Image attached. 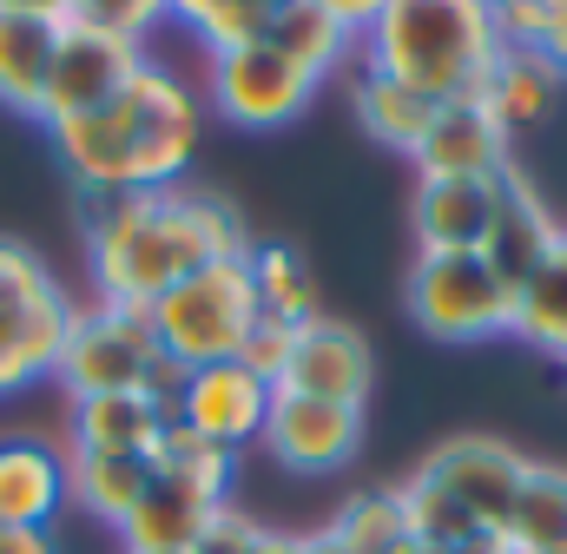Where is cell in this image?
<instances>
[{"mask_svg": "<svg viewBox=\"0 0 567 554\" xmlns=\"http://www.w3.org/2000/svg\"><path fill=\"white\" fill-rule=\"evenodd\" d=\"M178 20L198 33L205 60L271 40V0H192V7H178Z\"/></svg>", "mask_w": 567, "mask_h": 554, "instance_id": "cell-29", "label": "cell"}, {"mask_svg": "<svg viewBox=\"0 0 567 554\" xmlns=\"http://www.w3.org/2000/svg\"><path fill=\"white\" fill-rule=\"evenodd\" d=\"M258 535H265V522H251V515H238L231 502L212 515V529H205V542L192 554H251L258 548Z\"/></svg>", "mask_w": 567, "mask_h": 554, "instance_id": "cell-34", "label": "cell"}, {"mask_svg": "<svg viewBox=\"0 0 567 554\" xmlns=\"http://www.w3.org/2000/svg\"><path fill=\"white\" fill-rule=\"evenodd\" d=\"M66 7V0H60ZM145 66V47L126 40H106L93 27H80L66 13V33H60V53H53V73H47V100H40V126H60V120H80V113H100L133 73Z\"/></svg>", "mask_w": 567, "mask_h": 554, "instance_id": "cell-9", "label": "cell"}, {"mask_svg": "<svg viewBox=\"0 0 567 554\" xmlns=\"http://www.w3.org/2000/svg\"><path fill=\"white\" fill-rule=\"evenodd\" d=\"M462 554H508V548H502V535H482V542H468Z\"/></svg>", "mask_w": 567, "mask_h": 554, "instance_id": "cell-40", "label": "cell"}, {"mask_svg": "<svg viewBox=\"0 0 567 554\" xmlns=\"http://www.w3.org/2000/svg\"><path fill=\"white\" fill-rule=\"evenodd\" d=\"M198 133H205V100L158 60H145L100 113L47 126L60 165L80 185V198H120V192L178 185L192 152H198Z\"/></svg>", "mask_w": 567, "mask_h": 554, "instance_id": "cell-2", "label": "cell"}, {"mask_svg": "<svg viewBox=\"0 0 567 554\" xmlns=\"http://www.w3.org/2000/svg\"><path fill=\"white\" fill-rule=\"evenodd\" d=\"M555 245H561V225H555L548 198L535 192V178H528L522 165H508V172H502V212H495V232H488L482 258L495 265V277H502L508 290H522L528 277L548 265Z\"/></svg>", "mask_w": 567, "mask_h": 554, "instance_id": "cell-17", "label": "cell"}, {"mask_svg": "<svg viewBox=\"0 0 567 554\" xmlns=\"http://www.w3.org/2000/svg\"><path fill=\"white\" fill-rule=\"evenodd\" d=\"M508 145L515 138L502 133V120L482 100H449V106H435L423 145L410 158H416L423 178H502L515 165Z\"/></svg>", "mask_w": 567, "mask_h": 554, "instance_id": "cell-15", "label": "cell"}, {"mask_svg": "<svg viewBox=\"0 0 567 554\" xmlns=\"http://www.w3.org/2000/svg\"><path fill=\"white\" fill-rule=\"evenodd\" d=\"M396 495V509H403V522H410V535L416 542H429V548H442V554H462L468 542H482V529L449 502V489L429 475V469H416L410 482H396L390 489Z\"/></svg>", "mask_w": 567, "mask_h": 554, "instance_id": "cell-28", "label": "cell"}, {"mask_svg": "<svg viewBox=\"0 0 567 554\" xmlns=\"http://www.w3.org/2000/svg\"><path fill=\"white\" fill-rule=\"evenodd\" d=\"M218 509H225V495H212V489H198L185 475L152 469V489L140 495V509L120 522V542H126V554H192L205 542Z\"/></svg>", "mask_w": 567, "mask_h": 554, "instance_id": "cell-18", "label": "cell"}, {"mask_svg": "<svg viewBox=\"0 0 567 554\" xmlns=\"http://www.w3.org/2000/svg\"><path fill=\"white\" fill-rule=\"evenodd\" d=\"M278 390L290 397H317V403H343V410H363L370 397V343L357 324L343 317H310L290 330V357H284Z\"/></svg>", "mask_w": 567, "mask_h": 554, "instance_id": "cell-12", "label": "cell"}, {"mask_svg": "<svg viewBox=\"0 0 567 554\" xmlns=\"http://www.w3.org/2000/svg\"><path fill=\"white\" fill-rule=\"evenodd\" d=\"M423 469L449 489V502H455L482 535H502V529H508L515 495H522V475H528V462H522L508 442H495V435H449Z\"/></svg>", "mask_w": 567, "mask_h": 554, "instance_id": "cell-10", "label": "cell"}, {"mask_svg": "<svg viewBox=\"0 0 567 554\" xmlns=\"http://www.w3.org/2000/svg\"><path fill=\"white\" fill-rule=\"evenodd\" d=\"M310 93H317V80L297 60H284L271 40L205 60V100H212V113L231 120V126H245V133L290 126L310 106Z\"/></svg>", "mask_w": 567, "mask_h": 554, "instance_id": "cell-8", "label": "cell"}, {"mask_svg": "<svg viewBox=\"0 0 567 554\" xmlns=\"http://www.w3.org/2000/svg\"><path fill=\"white\" fill-rule=\"evenodd\" d=\"M265 416H271V383H258L245 363L185 370V383L172 397V422H185L192 435H205L218 449H238V442L265 435Z\"/></svg>", "mask_w": 567, "mask_h": 554, "instance_id": "cell-13", "label": "cell"}, {"mask_svg": "<svg viewBox=\"0 0 567 554\" xmlns=\"http://www.w3.org/2000/svg\"><path fill=\"white\" fill-rule=\"evenodd\" d=\"M152 489V462L145 455H73L66 449V502L86 509L93 522H126Z\"/></svg>", "mask_w": 567, "mask_h": 554, "instance_id": "cell-23", "label": "cell"}, {"mask_svg": "<svg viewBox=\"0 0 567 554\" xmlns=\"http://www.w3.org/2000/svg\"><path fill=\"white\" fill-rule=\"evenodd\" d=\"M258 442L271 449V462L290 469V475H330V469L357 462V449H363V410L271 390V416H265Z\"/></svg>", "mask_w": 567, "mask_h": 554, "instance_id": "cell-11", "label": "cell"}, {"mask_svg": "<svg viewBox=\"0 0 567 554\" xmlns=\"http://www.w3.org/2000/svg\"><path fill=\"white\" fill-rule=\"evenodd\" d=\"M561 86H567V80L542 60V53H535V47H502L475 100L502 120V133L515 138V133H535V126L561 106Z\"/></svg>", "mask_w": 567, "mask_h": 554, "instance_id": "cell-21", "label": "cell"}, {"mask_svg": "<svg viewBox=\"0 0 567 554\" xmlns=\"http://www.w3.org/2000/svg\"><path fill=\"white\" fill-rule=\"evenodd\" d=\"M535 53L555 66L567 80V0H548V13H542V40H535Z\"/></svg>", "mask_w": 567, "mask_h": 554, "instance_id": "cell-36", "label": "cell"}, {"mask_svg": "<svg viewBox=\"0 0 567 554\" xmlns=\"http://www.w3.org/2000/svg\"><path fill=\"white\" fill-rule=\"evenodd\" d=\"M66 13L106 40H126V47H145V33L165 20V7H152V0H66Z\"/></svg>", "mask_w": 567, "mask_h": 554, "instance_id": "cell-32", "label": "cell"}, {"mask_svg": "<svg viewBox=\"0 0 567 554\" xmlns=\"http://www.w3.org/2000/svg\"><path fill=\"white\" fill-rule=\"evenodd\" d=\"M542 13H548V0H502V7H495L502 47H535V40H542Z\"/></svg>", "mask_w": 567, "mask_h": 554, "instance_id": "cell-35", "label": "cell"}, {"mask_svg": "<svg viewBox=\"0 0 567 554\" xmlns=\"http://www.w3.org/2000/svg\"><path fill=\"white\" fill-rule=\"evenodd\" d=\"M561 363H567V357H561Z\"/></svg>", "mask_w": 567, "mask_h": 554, "instance_id": "cell-42", "label": "cell"}, {"mask_svg": "<svg viewBox=\"0 0 567 554\" xmlns=\"http://www.w3.org/2000/svg\"><path fill=\"white\" fill-rule=\"evenodd\" d=\"M86 232V271L100 304L152 310L172 284L205 265L251 258V232L231 198L165 185V192H120V198H80Z\"/></svg>", "mask_w": 567, "mask_h": 554, "instance_id": "cell-1", "label": "cell"}, {"mask_svg": "<svg viewBox=\"0 0 567 554\" xmlns=\"http://www.w3.org/2000/svg\"><path fill=\"white\" fill-rule=\"evenodd\" d=\"M370 13L377 0H271V47L297 60L310 80H323L357 53Z\"/></svg>", "mask_w": 567, "mask_h": 554, "instance_id": "cell-16", "label": "cell"}, {"mask_svg": "<svg viewBox=\"0 0 567 554\" xmlns=\"http://www.w3.org/2000/svg\"><path fill=\"white\" fill-rule=\"evenodd\" d=\"M502 212V178H423L416 252H482Z\"/></svg>", "mask_w": 567, "mask_h": 554, "instance_id": "cell-19", "label": "cell"}, {"mask_svg": "<svg viewBox=\"0 0 567 554\" xmlns=\"http://www.w3.org/2000/svg\"><path fill=\"white\" fill-rule=\"evenodd\" d=\"M66 324L73 297L47 271V258L20 238H0V397H20L27 383L53 377Z\"/></svg>", "mask_w": 567, "mask_h": 554, "instance_id": "cell-6", "label": "cell"}, {"mask_svg": "<svg viewBox=\"0 0 567 554\" xmlns=\"http://www.w3.org/2000/svg\"><path fill=\"white\" fill-rule=\"evenodd\" d=\"M350 100H357V120H363V133L377 138V145H390V152H416L429 133V120H435V100H423L416 86H403V80H390V73H357V86H350Z\"/></svg>", "mask_w": 567, "mask_h": 554, "instance_id": "cell-25", "label": "cell"}, {"mask_svg": "<svg viewBox=\"0 0 567 554\" xmlns=\"http://www.w3.org/2000/svg\"><path fill=\"white\" fill-rule=\"evenodd\" d=\"M66 509V449L0 435V529H53Z\"/></svg>", "mask_w": 567, "mask_h": 554, "instance_id": "cell-20", "label": "cell"}, {"mask_svg": "<svg viewBox=\"0 0 567 554\" xmlns=\"http://www.w3.org/2000/svg\"><path fill=\"white\" fill-rule=\"evenodd\" d=\"M152 337L158 350L178 363V370H205V363H231L245 330L258 324V290H251V265L245 258H225V265H205L185 284H172L152 310Z\"/></svg>", "mask_w": 567, "mask_h": 554, "instance_id": "cell-5", "label": "cell"}, {"mask_svg": "<svg viewBox=\"0 0 567 554\" xmlns=\"http://www.w3.org/2000/svg\"><path fill=\"white\" fill-rule=\"evenodd\" d=\"M290 330H297V324H278V317H265V310H258V324L245 330V343H238V357H231V363H245L258 383H271V390H278L284 357H290Z\"/></svg>", "mask_w": 567, "mask_h": 554, "instance_id": "cell-33", "label": "cell"}, {"mask_svg": "<svg viewBox=\"0 0 567 554\" xmlns=\"http://www.w3.org/2000/svg\"><path fill=\"white\" fill-rule=\"evenodd\" d=\"M410 317L435 343H482L515 330V290L495 277L482 252H416Z\"/></svg>", "mask_w": 567, "mask_h": 554, "instance_id": "cell-7", "label": "cell"}, {"mask_svg": "<svg viewBox=\"0 0 567 554\" xmlns=\"http://www.w3.org/2000/svg\"><path fill=\"white\" fill-rule=\"evenodd\" d=\"M330 535H337L343 554H390L403 535H410V522H403V509H396L390 489H370V495H350V502L337 509Z\"/></svg>", "mask_w": 567, "mask_h": 554, "instance_id": "cell-30", "label": "cell"}, {"mask_svg": "<svg viewBox=\"0 0 567 554\" xmlns=\"http://www.w3.org/2000/svg\"><path fill=\"white\" fill-rule=\"evenodd\" d=\"M60 33H66V7L60 0H0V106L7 113L40 120Z\"/></svg>", "mask_w": 567, "mask_h": 554, "instance_id": "cell-14", "label": "cell"}, {"mask_svg": "<svg viewBox=\"0 0 567 554\" xmlns=\"http://www.w3.org/2000/svg\"><path fill=\"white\" fill-rule=\"evenodd\" d=\"M53 377H60V390L73 403H86V397H133L140 390V397L165 403V410H172V397L185 383V370L158 350L152 317L126 310V304H100V297L86 310H73Z\"/></svg>", "mask_w": 567, "mask_h": 554, "instance_id": "cell-4", "label": "cell"}, {"mask_svg": "<svg viewBox=\"0 0 567 554\" xmlns=\"http://www.w3.org/2000/svg\"><path fill=\"white\" fill-rule=\"evenodd\" d=\"M508 554H567V469L555 462H528L515 515L502 529Z\"/></svg>", "mask_w": 567, "mask_h": 554, "instance_id": "cell-24", "label": "cell"}, {"mask_svg": "<svg viewBox=\"0 0 567 554\" xmlns=\"http://www.w3.org/2000/svg\"><path fill=\"white\" fill-rule=\"evenodd\" d=\"M390 554H442V548H429V542H416V535H403V542H396Z\"/></svg>", "mask_w": 567, "mask_h": 554, "instance_id": "cell-41", "label": "cell"}, {"mask_svg": "<svg viewBox=\"0 0 567 554\" xmlns=\"http://www.w3.org/2000/svg\"><path fill=\"white\" fill-rule=\"evenodd\" d=\"M251 290H258V310L278 317V324H310L317 317V277L310 258H297L290 245H251Z\"/></svg>", "mask_w": 567, "mask_h": 554, "instance_id": "cell-27", "label": "cell"}, {"mask_svg": "<svg viewBox=\"0 0 567 554\" xmlns=\"http://www.w3.org/2000/svg\"><path fill=\"white\" fill-rule=\"evenodd\" d=\"M165 422H172V410L140 390L133 397H86V403H73V455H145L152 462Z\"/></svg>", "mask_w": 567, "mask_h": 554, "instance_id": "cell-22", "label": "cell"}, {"mask_svg": "<svg viewBox=\"0 0 567 554\" xmlns=\"http://www.w3.org/2000/svg\"><path fill=\"white\" fill-rule=\"evenodd\" d=\"M251 554H303V535H278V529H265Z\"/></svg>", "mask_w": 567, "mask_h": 554, "instance_id": "cell-38", "label": "cell"}, {"mask_svg": "<svg viewBox=\"0 0 567 554\" xmlns=\"http://www.w3.org/2000/svg\"><path fill=\"white\" fill-rule=\"evenodd\" d=\"M0 554H60L53 529H0Z\"/></svg>", "mask_w": 567, "mask_h": 554, "instance_id": "cell-37", "label": "cell"}, {"mask_svg": "<svg viewBox=\"0 0 567 554\" xmlns=\"http://www.w3.org/2000/svg\"><path fill=\"white\" fill-rule=\"evenodd\" d=\"M303 554H343V548H337V535H330V529H317V535H303Z\"/></svg>", "mask_w": 567, "mask_h": 554, "instance_id": "cell-39", "label": "cell"}, {"mask_svg": "<svg viewBox=\"0 0 567 554\" xmlns=\"http://www.w3.org/2000/svg\"><path fill=\"white\" fill-rule=\"evenodd\" d=\"M152 469L185 475V482H198V489H212V495H231V449L192 435L185 422H165V435H158V449H152Z\"/></svg>", "mask_w": 567, "mask_h": 554, "instance_id": "cell-31", "label": "cell"}, {"mask_svg": "<svg viewBox=\"0 0 567 554\" xmlns=\"http://www.w3.org/2000/svg\"><path fill=\"white\" fill-rule=\"evenodd\" d=\"M515 337L548 357H567V232L548 252V265L515 290Z\"/></svg>", "mask_w": 567, "mask_h": 554, "instance_id": "cell-26", "label": "cell"}, {"mask_svg": "<svg viewBox=\"0 0 567 554\" xmlns=\"http://www.w3.org/2000/svg\"><path fill=\"white\" fill-rule=\"evenodd\" d=\"M363 66L390 73L403 86H416L423 100H475L502 33H495V7L488 0H377L370 27H363Z\"/></svg>", "mask_w": 567, "mask_h": 554, "instance_id": "cell-3", "label": "cell"}]
</instances>
